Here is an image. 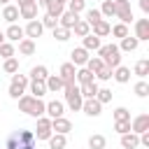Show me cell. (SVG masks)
<instances>
[{"label": "cell", "mask_w": 149, "mask_h": 149, "mask_svg": "<svg viewBox=\"0 0 149 149\" xmlns=\"http://www.w3.org/2000/svg\"><path fill=\"white\" fill-rule=\"evenodd\" d=\"M5 70H7V72H16V70H19V61H16V58H7V61H5Z\"/></svg>", "instance_id": "45"}, {"label": "cell", "mask_w": 149, "mask_h": 149, "mask_svg": "<svg viewBox=\"0 0 149 149\" xmlns=\"http://www.w3.org/2000/svg\"><path fill=\"white\" fill-rule=\"evenodd\" d=\"M147 128H149V116L147 114L135 116V121L130 123V130H135V133H147Z\"/></svg>", "instance_id": "8"}, {"label": "cell", "mask_w": 149, "mask_h": 149, "mask_svg": "<svg viewBox=\"0 0 149 149\" xmlns=\"http://www.w3.org/2000/svg\"><path fill=\"white\" fill-rule=\"evenodd\" d=\"M144 147H149V133H142V140H140Z\"/></svg>", "instance_id": "50"}, {"label": "cell", "mask_w": 149, "mask_h": 149, "mask_svg": "<svg viewBox=\"0 0 149 149\" xmlns=\"http://www.w3.org/2000/svg\"><path fill=\"white\" fill-rule=\"evenodd\" d=\"M135 30H137V40H149V21L147 19H140L135 23Z\"/></svg>", "instance_id": "14"}, {"label": "cell", "mask_w": 149, "mask_h": 149, "mask_svg": "<svg viewBox=\"0 0 149 149\" xmlns=\"http://www.w3.org/2000/svg\"><path fill=\"white\" fill-rule=\"evenodd\" d=\"M42 23L40 21H30L28 23V28H26V33H28V37H40V33H42Z\"/></svg>", "instance_id": "19"}, {"label": "cell", "mask_w": 149, "mask_h": 149, "mask_svg": "<svg viewBox=\"0 0 149 149\" xmlns=\"http://www.w3.org/2000/svg\"><path fill=\"white\" fill-rule=\"evenodd\" d=\"M77 21H79V19H77V14H72V12H68V14H63V16H61V26H63V28H68V30H70Z\"/></svg>", "instance_id": "18"}, {"label": "cell", "mask_w": 149, "mask_h": 149, "mask_svg": "<svg viewBox=\"0 0 149 149\" xmlns=\"http://www.w3.org/2000/svg\"><path fill=\"white\" fill-rule=\"evenodd\" d=\"M135 93L144 98V95L149 93V84H147V81H137V84H135Z\"/></svg>", "instance_id": "43"}, {"label": "cell", "mask_w": 149, "mask_h": 149, "mask_svg": "<svg viewBox=\"0 0 149 149\" xmlns=\"http://www.w3.org/2000/svg\"><path fill=\"white\" fill-rule=\"evenodd\" d=\"M19 107H21V112H28L30 116H42L47 105L40 98H35V95H26V98L19 100Z\"/></svg>", "instance_id": "2"}, {"label": "cell", "mask_w": 149, "mask_h": 149, "mask_svg": "<svg viewBox=\"0 0 149 149\" xmlns=\"http://www.w3.org/2000/svg\"><path fill=\"white\" fill-rule=\"evenodd\" d=\"M114 119H116V121H130V114H128L126 107H119V109L114 112Z\"/></svg>", "instance_id": "39"}, {"label": "cell", "mask_w": 149, "mask_h": 149, "mask_svg": "<svg viewBox=\"0 0 149 149\" xmlns=\"http://www.w3.org/2000/svg\"><path fill=\"white\" fill-rule=\"evenodd\" d=\"M81 107H84V112H86L88 116H98V114H100V107H102V105H100V102H98L95 98H88L86 102H81Z\"/></svg>", "instance_id": "9"}, {"label": "cell", "mask_w": 149, "mask_h": 149, "mask_svg": "<svg viewBox=\"0 0 149 149\" xmlns=\"http://www.w3.org/2000/svg\"><path fill=\"white\" fill-rule=\"evenodd\" d=\"M116 130H119L121 135L130 133V121H116Z\"/></svg>", "instance_id": "46"}, {"label": "cell", "mask_w": 149, "mask_h": 149, "mask_svg": "<svg viewBox=\"0 0 149 149\" xmlns=\"http://www.w3.org/2000/svg\"><path fill=\"white\" fill-rule=\"evenodd\" d=\"M0 54H2L5 58H12V56H14V47H12V44H5V42H2V44H0Z\"/></svg>", "instance_id": "44"}, {"label": "cell", "mask_w": 149, "mask_h": 149, "mask_svg": "<svg viewBox=\"0 0 149 149\" xmlns=\"http://www.w3.org/2000/svg\"><path fill=\"white\" fill-rule=\"evenodd\" d=\"M72 28H74V33H77V35H81V37H86V35H88V23H86V21H77Z\"/></svg>", "instance_id": "31"}, {"label": "cell", "mask_w": 149, "mask_h": 149, "mask_svg": "<svg viewBox=\"0 0 149 149\" xmlns=\"http://www.w3.org/2000/svg\"><path fill=\"white\" fill-rule=\"evenodd\" d=\"M121 49L135 51V49H137V37H123V40H121Z\"/></svg>", "instance_id": "28"}, {"label": "cell", "mask_w": 149, "mask_h": 149, "mask_svg": "<svg viewBox=\"0 0 149 149\" xmlns=\"http://www.w3.org/2000/svg\"><path fill=\"white\" fill-rule=\"evenodd\" d=\"M30 74H33V81H42V79H47V68L44 65H35L30 70Z\"/></svg>", "instance_id": "21"}, {"label": "cell", "mask_w": 149, "mask_h": 149, "mask_svg": "<svg viewBox=\"0 0 149 149\" xmlns=\"http://www.w3.org/2000/svg\"><path fill=\"white\" fill-rule=\"evenodd\" d=\"M95 100H98L100 105H102V102H109V100H112V91H109V88L98 91V93H95Z\"/></svg>", "instance_id": "32"}, {"label": "cell", "mask_w": 149, "mask_h": 149, "mask_svg": "<svg viewBox=\"0 0 149 149\" xmlns=\"http://www.w3.org/2000/svg\"><path fill=\"white\" fill-rule=\"evenodd\" d=\"M56 2H61V5H63V2H65V0H56Z\"/></svg>", "instance_id": "55"}, {"label": "cell", "mask_w": 149, "mask_h": 149, "mask_svg": "<svg viewBox=\"0 0 149 149\" xmlns=\"http://www.w3.org/2000/svg\"><path fill=\"white\" fill-rule=\"evenodd\" d=\"M56 23H58V16H51V14H47V16H44V23H42V26H49V28H56Z\"/></svg>", "instance_id": "48"}, {"label": "cell", "mask_w": 149, "mask_h": 149, "mask_svg": "<svg viewBox=\"0 0 149 149\" xmlns=\"http://www.w3.org/2000/svg\"><path fill=\"white\" fill-rule=\"evenodd\" d=\"M21 35H23V28H21V26H14V23H12V26L7 28V37H9V40L16 42V40H21Z\"/></svg>", "instance_id": "24"}, {"label": "cell", "mask_w": 149, "mask_h": 149, "mask_svg": "<svg viewBox=\"0 0 149 149\" xmlns=\"http://www.w3.org/2000/svg\"><path fill=\"white\" fill-rule=\"evenodd\" d=\"M98 21H100V9H88V14H86V23L93 26V23H98Z\"/></svg>", "instance_id": "34"}, {"label": "cell", "mask_w": 149, "mask_h": 149, "mask_svg": "<svg viewBox=\"0 0 149 149\" xmlns=\"http://www.w3.org/2000/svg\"><path fill=\"white\" fill-rule=\"evenodd\" d=\"M74 77H77L81 84H86V81H93V74H91L88 70H79V72H74Z\"/></svg>", "instance_id": "37"}, {"label": "cell", "mask_w": 149, "mask_h": 149, "mask_svg": "<svg viewBox=\"0 0 149 149\" xmlns=\"http://www.w3.org/2000/svg\"><path fill=\"white\" fill-rule=\"evenodd\" d=\"M2 16H5L7 21H14V19L19 16V9H16V7H5V12H2Z\"/></svg>", "instance_id": "41"}, {"label": "cell", "mask_w": 149, "mask_h": 149, "mask_svg": "<svg viewBox=\"0 0 149 149\" xmlns=\"http://www.w3.org/2000/svg\"><path fill=\"white\" fill-rule=\"evenodd\" d=\"M44 109L49 112V116H51V119H58V116H63V102H58V100L49 102V105H47Z\"/></svg>", "instance_id": "15"}, {"label": "cell", "mask_w": 149, "mask_h": 149, "mask_svg": "<svg viewBox=\"0 0 149 149\" xmlns=\"http://www.w3.org/2000/svg\"><path fill=\"white\" fill-rule=\"evenodd\" d=\"M81 9H84V0H70V12L72 14H77Z\"/></svg>", "instance_id": "47"}, {"label": "cell", "mask_w": 149, "mask_h": 149, "mask_svg": "<svg viewBox=\"0 0 149 149\" xmlns=\"http://www.w3.org/2000/svg\"><path fill=\"white\" fill-rule=\"evenodd\" d=\"M2 40H5V35H2V33H0V44H2Z\"/></svg>", "instance_id": "54"}, {"label": "cell", "mask_w": 149, "mask_h": 149, "mask_svg": "<svg viewBox=\"0 0 149 149\" xmlns=\"http://www.w3.org/2000/svg\"><path fill=\"white\" fill-rule=\"evenodd\" d=\"M114 14H116L123 23H130V19H133L130 2H128V0H116V2H114Z\"/></svg>", "instance_id": "5"}, {"label": "cell", "mask_w": 149, "mask_h": 149, "mask_svg": "<svg viewBox=\"0 0 149 149\" xmlns=\"http://www.w3.org/2000/svg\"><path fill=\"white\" fill-rule=\"evenodd\" d=\"M26 81H28V79H26L23 74H14V77H12V86H9V95H12V98H19V95L23 93V88H26Z\"/></svg>", "instance_id": "6"}, {"label": "cell", "mask_w": 149, "mask_h": 149, "mask_svg": "<svg viewBox=\"0 0 149 149\" xmlns=\"http://www.w3.org/2000/svg\"><path fill=\"white\" fill-rule=\"evenodd\" d=\"M140 7H142V12H149V0H140Z\"/></svg>", "instance_id": "51"}, {"label": "cell", "mask_w": 149, "mask_h": 149, "mask_svg": "<svg viewBox=\"0 0 149 149\" xmlns=\"http://www.w3.org/2000/svg\"><path fill=\"white\" fill-rule=\"evenodd\" d=\"M61 79H63V84H70V81H74V65H72V63H65V65H61Z\"/></svg>", "instance_id": "11"}, {"label": "cell", "mask_w": 149, "mask_h": 149, "mask_svg": "<svg viewBox=\"0 0 149 149\" xmlns=\"http://www.w3.org/2000/svg\"><path fill=\"white\" fill-rule=\"evenodd\" d=\"M72 65H84L86 61H88V51L84 49V47H79V49H72Z\"/></svg>", "instance_id": "10"}, {"label": "cell", "mask_w": 149, "mask_h": 149, "mask_svg": "<svg viewBox=\"0 0 149 149\" xmlns=\"http://www.w3.org/2000/svg\"><path fill=\"white\" fill-rule=\"evenodd\" d=\"M0 2H7V0H0Z\"/></svg>", "instance_id": "56"}, {"label": "cell", "mask_w": 149, "mask_h": 149, "mask_svg": "<svg viewBox=\"0 0 149 149\" xmlns=\"http://www.w3.org/2000/svg\"><path fill=\"white\" fill-rule=\"evenodd\" d=\"M100 14H105V16H112V14H114V2H112V0H105V2H102V9H100Z\"/></svg>", "instance_id": "40"}, {"label": "cell", "mask_w": 149, "mask_h": 149, "mask_svg": "<svg viewBox=\"0 0 149 149\" xmlns=\"http://www.w3.org/2000/svg\"><path fill=\"white\" fill-rule=\"evenodd\" d=\"M65 98H68V102H70L72 109H79L81 107V93H79V86L74 81L65 84Z\"/></svg>", "instance_id": "4"}, {"label": "cell", "mask_w": 149, "mask_h": 149, "mask_svg": "<svg viewBox=\"0 0 149 149\" xmlns=\"http://www.w3.org/2000/svg\"><path fill=\"white\" fill-rule=\"evenodd\" d=\"M88 147L91 149H105V137L102 135H91L88 137Z\"/></svg>", "instance_id": "26"}, {"label": "cell", "mask_w": 149, "mask_h": 149, "mask_svg": "<svg viewBox=\"0 0 149 149\" xmlns=\"http://www.w3.org/2000/svg\"><path fill=\"white\" fill-rule=\"evenodd\" d=\"M51 0H37V7H49Z\"/></svg>", "instance_id": "52"}, {"label": "cell", "mask_w": 149, "mask_h": 149, "mask_svg": "<svg viewBox=\"0 0 149 149\" xmlns=\"http://www.w3.org/2000/svg\"><path fill=\"white\" fill-rule=\"evenodd\" d=\"M98 77H100V79H109V77H112V68H107V65H102V70L98 72Z\"/></svg>", "instance_id": "49"}, {"label": "cell", "mask_w": 149, "mask_h": 149, "mask_svg": "<svg viewBox=\"0 0 149 149\" xmlns=\"http://www.w3.org/2000/svg\"><path fill=\"white\" fill-rule=\"evenodd\" d=\"M54 37H56V40H68V37H70V30L63 28V26H56V28H54Z\"/></svg>", "instance_id": "35"}, {"label": "cell", "mask_w": 149, "mask_h": 149, "mask_svg": "<svg viewBox=\"0 0 149 149\" xmlns=\"http://www.w3.org/2000/svg\"><path fill=\"white\" fill-rule=\"evenodd\" d=\"M19 51H21V54H33V51H35L33 40H21V42H19Z\"/></svg>", "instance_id": "29"}, {"label": "cell", "mask_w": 149, "mask_h": 149, "mask_svg": "<svg viewBox=\"0 0 149 149\" xmlns=\"http://www.w3.org/2000/svg\"><path fill=\"white\" fill-rule=\"evenodd\" d=\"M84 49L88 51V49H100V40L95 37V35H86L84 37Z\"/></svg>", "instance_id": "25"}, {"label": "cell", "mask_w": 149, "mask_h": 149, "mask_svg": "<svg viewBox=\"0 0 149 149\" xmlns=\"http://www.w3.org/2000/svg\"><path fill=\"white\" fill-rule=\"evenodd\" d=\"M107 33H109V23H107V21L100 19L98 23H93V35H95V37H102V35H107Z\"/></svg>", "instance_id": "17"}, {"label": "cell", "mask_w": 149, "mask_h": 149, "mask_svg": "<svg viewBox=\"0 0 149 149\" xmlns=\"http://www.w3.org/2000/svg\"><path fill=\"white\" fill-rule=\"evenodd\" d=\"M49 147H51V149H63V147H65V135L56 133L54 137H49Z\"/></svg>", "instance_id": "23"}, {"label": "cell", "mask_w": 149, "mask_h": 149, "mask_svg": "<svg viewBox=\"0 0 149 149\" xmlns=\"http://www.w3.org/2000/svg\"><path fill=\"white\" fill-rule=\"evenodd\" d=\"M49 137H51V121L40 119L37 121V140H49Z\"/></svg>", "instance_id": "7"}, {"label": "cell", "mask_w": 149, "mask_h": 149, "mask_svg": "<svg viewBox=\"0 0 149 149\" xmlns=\"http://www.w3.org/2000/svg\"><path fill=\"white\" fill-rule=\"evenodd\" d=\"M33 0H19V7H26V5H30Z\"/></svg>", "instance_id": "53"}, {"label": "cell", "mask_w": 149, "mask_h": 149, "mask_svg": "<svg viewBox=\"0 0 149 149\" xmlns=\"http://www.w3.org/2000/svg\"><path fill=\"white\" fill-rule=\"evenodd\" d=\"M35 144V135L30 130H16L7 137V149H33Z\"/></svg>", "instance_id": "1"}, {"label": "cell", "mask_w": 149, "mask_h": 149, "mask_svg": "<svg viewBox=\"0 0 149 149\" xmlns=\"http://www.w3.org/2000/svg\"><path fill=\"white\" fill-rule=\"evenodd\" d=\"M147 72H149V63H147V61H140V63L135 65V74H140V77H144Z\"/></svg>", "instance_id": "42"}, {"label": "cell", "mask_w": 149, "mask_h": 149, "mask_svg": "<svg viewBox=\"0 0 149 149\" xmlns=\"http://www.w3.org/2000/svg\"><path fill=\"white\" fill-rule=\"evenodd\" d=\"M86 65H88L86 70H88L91 74H98V72L102 70V65H105V63H102L100 58H91V61H86Z\"/></svg>", "instance_id": "20"}, {"label": "cell", "mask_w": 149, "mask_h": 149, "mask_svg": "<svg viewBox=\"0 0 149 149\" xmlns=\"http://www.w3.org/2000/svg\"><path fill=\"white\" fill-rule=\"evenodd\" d=\"M35 14H37V5H35V2H30V5L21 7V16H23V19H33Z\"/></svg>", "instance_id": "27"}, {"label": "cell", "mask_w": 149, "mask_h": 149, "mask_svg": "<svg viewBox=\"0 0 149 149\" xmlns=\"http://www.w3.org/2000/svg\"><path fill=\"white\" fill-rule=\"evenodd\" d=\"M79 93H84L86 98H95V93H98V84H95V81H86V84H81Z\"/></svg>", "instance_id": "16"}, {"label": "cell", "mask_w": 149, "mask_h": 149, "mask_svg": "<svg viewBox=\"0 0 149 149\" xmlns=\"http://www.w3.org/2000/svg\"><path fill=\"white\" fill-rule=\"evenodd\" d=\"M47 9H49V14H51V16H61V14H63V5H61V2H56V0H51Z\"/></svg>", "instance_id": "33"}, {"label": "cell", "mask_w": 149, "mask_h": 149, "mask_svg": "<svg viewBox=\"0 0 149 149\" xmlns=\"http://www.w3.org/2000/svg\"><path fill=\"white\" fill-rule=\"evenodd\" d=\"M51 130H56V133L65 135V133L70 130V121H68V119H63V116H58V119H54V121H51Z\"/></svg>", "instance_id": "12"}, {"label": "cell", "mask_w": 149, "mask_h": 149, "mask_svg": "<svg viewBox=\"0 0 149 149\" xmlns=\"http://www.w3.org/2000/svg\"><path fill=\"white\" fill-rule=\"evenodd\" d=\"M140 144V137L135 135V133H126V135H121V147L123 149H135Z\"/></svg>", "instance_id": "13"}, {"label": "cell", "mask_w": 149, "mask_h": 149, "mask_svg": "<svg viewBox=\"0 0 149 149\" xmlns=\"http://www.w3.org/2000/svg\"><path fill=\"white\" fill-rule=\"evenodd\" d=\"M65 84H63V79L61 77H56V74H51V77H47V88H51V91H58V88H63Z\"/></svg>", "instance_id": "22"}, {"label": "cell", "mask_w": 149, "mask_h": 149, "mask_svg": "<svg viewBox=\"0 0 149 149\" xmlns=\"http://www.w3.org/2000/svg\"><path fill=\"white\" fill-rule=\"evenodd\" d=\"M114 77H116V81H128L130 79V70L128 68H116V72H114Z\"/></svg>", "instance_id": "30"}, {"label": "cell", "mask_w": 149, "mask_h": 149, "mask_svg": "<svg viewBox=\"0 0 149 149\" xmlns=\"http://www.w3.org/2000/svg\"><path fill=\"white\" fill-rule=\"evenodd\" d=\"M30 91L35 93V98H40V95H44V91H47V86H44L42 81H33V86H30Z\"/></svg>", "instance_id": "38"}, {"label": "cell", "mask_w": 149, "mask_h": 149, "mask_svg": "<svg viewBox=\"0 0 149 149\" xmlns=\"http://www.w3.org/2000/svg\"><path fill=\"white\" fill-rule=\"evenodd\" d=\"M116 37H128V28H126V23H119V26H114V28H109Z\"/></svg>", "instance_id": "36"}, {"label": "cell", "mask_w": 149, "mask_h": 149, "mask_svg": "<svg viewBox=\"0 0 149 149\" xmlns=\"http://www.w3.org/2000/svg\"><path fill=\"white\" fill-rule=\"evenodd\" d=\"M100 61L107 65V68H119V61H121V56H119V47L116 44H105V47H100Z\"/></svg>", "instance_id": "3"}]
</instances>
